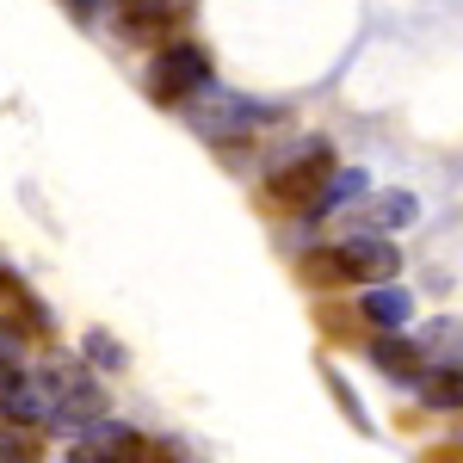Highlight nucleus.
Returning a JSON list of instances; mask_svg holds the SVG:
<instances>
[{
  "label": "nucleus",
  "mask_w": 463,
  "mask_h": 463,
  "mask_svg": "<svg viewBox=\"0 0 463 463\" xmlns=\"http://www.w3.org/2000/svg\"><path fill=\"white\" fill-rule=\"evenodd\" d=\"M358 192H364V174H358V167H346V174H334V185H327V198H321V211H316V216L340 211V204H346V198H358Z\"/></svg>",
  "instance_id": "nucleus-14"
},
{
  "label": "nucleus",
  "mask_w": 463,
  "mask_h": 463,
  "mask_svg": "<svg viewBox=\"0 0 463 463\" xmlns=\"http://www.w3.org/2000/svg\"><path fill=\"white\" fill-rule=\"evenodd\" d=\"M87 358H93V364H106V371H124V346H118L111 334H99V327L87 334Z\"/></svg>",
  "instance_id": "nucleus-15"
},
{
  "label": "nucleus",
  "mask_w": 463,
  "mask_h": 463,
  "mask_svg": "<svg viewBox=\"0 0 463 463\" xmlns=\"http://www.w3.org/2000/svg\"><path fill=\"white\" fill-rule=\"evenodd\" d=\"M204 87H211V56H204V43L179 37L167 50H155V62H148V99H155V106H185V99H198Z\"/></svg>",
  "instance_id": "nucleus-3"
},
{
  "label": "nucleus",
  "mask_w": 463,
  "mask_h": 463,
  "mask_svg": "<svg viewBox=\"0 0 463 463\" xmlns=\"http://www.w3.org/2000/svg\"><path fill=\"white\" fill-rule=\"evenodd\" d=\"M143 445H148L143 432L99 420V427H87V432L69 445V463H137V458H143Z\"/></svg>",
  "instance_id": "nucleus-7"
},
{
  "label": "nucleus",
  "mask_w": 463,
  "mask_h": 463,
  "mask_svg": "<svg viewBox=\"0 0 463 463\" xmlns=\"http://www.w3.org/2000/svg\"><path fill=\"white\" fill-rule=\"evenodd\" d=\"M414 216H420V198H414V192H383V198H371V211L358 216V222L383 235V229H408Z\"/></svg>",
  "instance_id": "nucleus-10"
},
{
  "label": "nucleus",
  "mask_w": 463,
  "mask_h": 463,
  "mask_svg": "<svg viewBox=\"0 0 463 463\" xmlns=\"http://www.w3.org/2000/svg\"><path fill=\"white\" fill-rule=\"evenodd\" d=\"M334 148L327 143H309L297 161H285V167H272L266 174V185H260V204L279 216H316L321 198H327V185H334Z\"/></svg>",
  "instance_id": "nucleus-2"
},
{
  "label": "nucleus",
  "mask_w": 463,
  "mask_h": 463,
  "mask_svg": "<svg viewBox=\"0 0 463 463\" xmlns=\"http://www.w3.org/2000/svg\"><path fill=\"white\" fill-rule=\"evenodd\" d=\"M0 334L13 340V334H25V340H50L56 334V321L43 316V303H37L25 279L13 272V266H0Z\"/></svg>",
  "instance_id": "nucleus-6"
},
{
  "label": "nucleus",
  "mask_w": 463,
  "mask_h": 463,
  "mask_svg": "<svg viewBox=\"0 0 463 463\" xmlns=\"http://www.w3.org/2000/svg\"><path fill=\"white\" fill-rule=\"evenodd\" d=\"M371 364H377L390 383H420V377H427V353H420L414 340H402V334H377V340H371Z\"/></svg>",
  "instance_id": "nucleus-8"
},
{
  "label": "nucleus",
  "mask_w": 463,
  "mask_h": 463,
  "mask_svg": "<svg viewBox=\"0 0 463 463\" xmlns=\"http://www.w3.org/2000/svg\"><path fill=\"white\" fill-rule=\"evenodd\" d=\"M272 111L266 106H248V99H235V93H211L204 106H192V124L211 137V143H235V137H253L260 124H266Z\"/></svg>",
  "instance_id": "nucleus-5"
},
{
  "label": "nucleus",
  "mask_w": 463,
  "mask_h": 463,
  "mask_svg": "<svg viewBox=\"0 0 463 463\" xmlns=\"http://www.w3.org/2000/svg\"><path fill=\"white\" fill-rule=\"evenodd\" d=\"M0 463H43V427L0 420Z\"/></svg>",
  "instance_id": "nucleus-12"
},
{
  "label": "nucleus",
  "mask_w": 463,
  "mask_h": 463,
  "mask_svg": "<svg viewBox=\"0 0 463 463\" xmlns=\"http://www.w3.org/2000/svg\"><path fill=\"white\" fill-rule=\"evenodd\" d=\"M414 316V297L402 285H371V297L358 303V321H371V327H383V334H402Z\"/></svg>",
  "instance_id": "nucleus-9"
},
{
  "label": "nucleus",
  "mask_w": 463,
  "mask_h": 463,
  "mask_svg": "<svg viewBox=\"0 0 463 463\" xmlns=\"http://www.w3.org/2000/svg\"><path fill=\"white\" fill-rule=\"evenodd\" d=\"M111 25L124 43H155V50H167L185 37L192 25V0H118L111 6Z\"/></svg>",
  "instance_id": "nucleus-4"
},
{
  "label": "nucleus",
  "mask_w": 463,
  "mask_h": 463,
  "mask_svg": "<svg viewBox=\"0 0 463 463\" xmlns=\"http://www.w3.org/2000/svg\"><path fill=\"white\" fill-rule=\"evenodd\" d=\"M420 402L439 408V414L463 408V364H439V371H427V377H420Z\"/></svg>",
  "instance_id": "nucleus-11"
},
{
  "label": "nucleus",
  "mask_w": 463,
  "mask_h": 463,
  "mask_svg": "<svg viewBox=\"0 0 463 463\" xmlns=\"http://www.w3.org/2000/svg\"><path fill=\"white\" fill-rule=\"evenodd\" d=\"M69 6H74V13H93V6H99V0H69Z\"/></svg>",
  "instance_id": "nucleus-16"
},
{
  "label": "nucleus",
  "mask_w": 463,
  "mask_h": 463,
  "mask_svg": "<svg viewBox=\"0 0 463 463\" xmlns=\"http://www.w3.org/2000/svg\"><path fill=\"white\" fill-rule=\"evenodd\" d=\"M402 272V253L383 235H353L334 248H309L297 260V279L309 290H340V285H390Z\"/></svg>",
  "instance_id": "nucleus-1"
},
{
  "label": "nucleus",
  "mask_w": 463,
  "mask_h": 463,
  "mask_svg": "<svg viewBox=\"0 0 463 463\" xmlns=\"http://www.w3.org/2000/svg\"><path fill=\"white\" fill-rule=\"evenodd\" d=\"M321 377H327V390H334V402H340V414H346V420H353L358 432H377V427H371V420H364V408H358L353 383H346V377H340V371H321Z\"/></svg>",
  "instance_id": "nucleus-13"
}]
</instances>
